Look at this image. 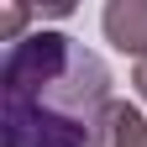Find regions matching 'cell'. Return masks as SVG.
<instances>
[{"mask_svg": "<svg viewBox=\"0 0 147 147\" xmlns=\"http://www.w3.org/2000/svg\"><path fill=\"white\" fill-rule=\"evenodd\" d=\"M0 105L53 110V116H74V121H100V110L110 105V68L84 42H74L68 32L37 26L16 47H5Z\"/></svg>", "mask_w": 147, "mask_h": 147, "instance_id": "6da1fadb", "label": "cell"}, {"mask_svg": "<svg viewBox=\"0 0 147 147\" xmlns=\"http://www.w3.org/2000/svg\"><path fill=\"white\" fill-rule=\"evenodd\" d=\"M95 147H147V116L131 100H110L95 121Z\"/></svg>", "mask_w": 147, "mask_h": 147, "instance_id": "3957f363", "label": "cell"}, {"mask_svg": "<svg viewBox=\"0 0 147 147\" xmlns=\"http://www.w3.org/2000/svg\"><path fill=\"white\" fill-rule=\"evenodd\" d=\"M131 84H137V95H142V100H147V58H142V63H137V68H131Z\"/></svg>", "mask_w": 147, "mask_h": 147, "instance_id": "5b68a950", "label": "cell"}, {"mask_svg": "<svg viewBox=\"0 0 147 147\" xmlns=\"http://www.w3.org/2000/svg\"><path fill=\"white\" fill-rule=\"evenodd\" d=\"M100 32L116 53L142 63L147 58V0H110L100 11Z\"/></svg>", "mask_w": 147, "mask_h": 147, "instance_id": "7a4b0ae2", "label": "cell"}, {"mask_svg": "<svg viewBox=\"0 0 147 147\" xmlns=\"http://www.w3.org/2000/svg\"><path fill=\"white\" fill-rule=\"evenodd\" d=\"M32 5H21V0H5V5H0V42H5V47H16V42H21V37H32L26 32V21H32Z\"/></svg>", "mask_w": 147, "mask_h": 147, "instance_id": "277c9868", "label": "cell"}]
</instances>
